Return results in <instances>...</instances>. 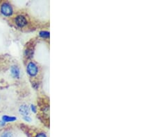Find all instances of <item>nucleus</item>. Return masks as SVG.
<instances>
[{"label": "nucleus", "instance_id": "nucleus-1", "mask_svg": "<svg viewBox=\"0 0 156 137\" xmlns=\"http://www.w3.org/2000/svg\"><path fill=\"white\" fill-rule=\"evenodd\" d=\"M0 13L5 17H10L13 14V8L8 2H4L0 6Z\"/></svg>", "mask_w": 156, "mask_h": 137}, {"label": "nucleus", "instance_id": "nucleus-2", "mask_svg": "<svg viewBox=\"0 0 156 137\" xmlns=\"http://www.w3.org/2000/svg\"><path fill=\"white\" fill-rule=\"evenodd\" d=\"M26 72L31 77H35L38 73V67L33 62H28L26 65Z\"/></svg>", "mask_w": 156, "mask_h": 137}, {"label": "nucleus", "instance_id": "nucleus-3", "mask_svg": "<svg viewBox=\"0 0 156 137\" xmlns=\"http://www.w3.org/2000/svg\"><path fill=\"white\" fill-rule=\"evenodd\" d=\"M15 23L16 24V25L17 26H19V27L23 28L26 25H27L28 22H27V19H26V18L24 16V15H20L15 17Z\"/></svg>", "mask_w": 156, "mask_h": 137}, {"label": "nucleus", "instance_id": "nucleus-4", "mask_svg": "<svg viewBox=\"0 0 156 137\" xmlns=\"http://www.w3.org/2000/svg\"><path fill=\"white\" fill-rule=\"evenodd\" d=\"M10 71L11 76H12L13 78H17V79L20 78V71L18 67L15 66V65H13V66L10 67Z\"/></svg>", "mask_w": 156, "mask_h": 137}, {"label": "nucleus", "instance_id": "nucleus-5", "mask_svg": "<svg viewBox=\"0 0 156 137\" xmlns=\"http://www.w3.org/2000/svg\"><path fill=\"white\" fill-rule=\"evenodd\" d=\"M30 112V108L28 107L27 105L23 104L19 108V113L23 116H28Z\"/></svg>", "mask_w": 156, "mask_h": 137}, {"label": "nucleus", "instance_id": "nucleus-6", "mask_svg": "<svg viewBox=\"0 0 156 137\" xmlns=\"http://www.w3.org/2000/svg\"><path fill=\"white\" fill-rule=\"evenodd\" d=\"M2 121H3L4 123H10V122H14V121H17V117L15 116H10L8 115H4L2 116Z\"/></svg>", "mask_w": 156, "mask_h": 137}, {"label": "nucleus", "instance_id": "nucleus-7", "mask_svg": "<svg viewBox=\"0 0 156 137\" xmlns=\"http://www.w3.org/2000/svg\"><path fill=\"white\" fill-rule=\"evenodd\" d=\"M39 35L42 38H49L50 37V33L46 31H42L39 33Z\"/></svg>", "mask_w": 156, "mask_h": 137}, {"label": "nucleus", "instance_id": "nucleus-8", "mask_svg": "<svg viewBox=\"0 0 156 137\" xmlns=\"http://www.w3.org/2000/svg\"><path fill=\"white\" fill-rule=\"evenodd\" d=\"M0 137H13V134L9 131H6L0 135Z\"/></svg>", "mask_w": 156, "mask_h": 137}, {"label": "nucleus", "instance_id": "nucleus-9", "mask_svg": "<svg viewBox=\"0 0 156 137\" xmlns=\"http://www.w3.org/2000/svg\"><path fill=\"white\" fill-rule=\"evenodd\" d=\"M25 55H26V57L28 58H32V56L33 55V49L31 48L26 49V51H25Z\"/></svg>", "mask_w": 156, "mask_h": 137}, {"label": "nucleus", "instance_id": "nucleus-10", "mask_svg": "<svg viewBox=\"0 0 156 137\" xmlns=\"http://www.w3.org/2000/svg\"><path fill=\"white\" fill-rule=\"evenodd\" d=\"M23 119L26 121V122H27V123H30V122H31V121H32V120H31V117H30L29 116H24Z\"/></svg>", "mask_w": 156, "mask_h": 137}, {"label": "nucleus", "instance_id": "nucleus-11", "mask_svg": "<svg viewBox=\"0 0 156 137\" xmlns=\"http://www.w3.org/2000/svg\"><path fill=\"white\" fill-rule=\"evenodd\" d=\"M35 137H47V136H46V134L45 133H44V132H40V133L37 134Z\"/></svg>", "mask_w": 156, "mask_h": 137}, {"label": "nucleus", "instance_id": "nucleus-12", "mask_svg": "<svg viewBox=\"0 0 156 137\" xmlns=\"http://www.w3.org/2000/svg\"><path fill=\"white\" fill-rule=\"evenodd\" d=\"M30 109L33 112V113H36V112H37L36 107H35V105H31Z\"/></svg>", "mask_w": 156, "mask_h": 137}, {"label": "nucleus", "instance_id": "nucleus-13", "mask_svg": "<svg viewBox=\"0 0 156 137\" xmlns=\"http://www.w3.org/2000/svg\"><path fill=\"white\" fill-rule=\"evenodd\" d=\"M6 125V123H4L3 121H0V126L3 127V126H4V125Z\"/></svg>", "mask_w": 156, "mask_h": 137}]
</instances>
